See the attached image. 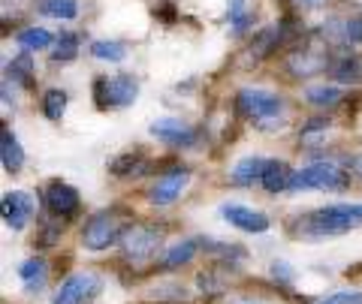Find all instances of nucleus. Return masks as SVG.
Here are the masks:
<instances>
[{"instance_id": "17", "label": "nucleus", "mask_w": 362, "mask_h": 304, "mask_svg": "<svg viewBox=\"0 0 362 304\" xmlns=\"http://www.w3.org/2000/svg\"><path fill=\"white\" fill-rule=\"evenodd\" d=\"M197 250H199V238H187V241H178L175 247H169V250H166V256H163L160 268H166V272H175V268L187 265L190 259L197 256Z\"/></svg>"}, {"instance_id": "15", "label": "nucleus", "mask_w": 362, "mask_h": 304, "mask_svg": "<svg viewBox=\"0 0 362 304\" xmlns=\"http://www.w3.org/2000/svg\"><path fill=\"white\" fill-rule=\"evenodd\" d=\"M0 160H4L6 172H21V166H25V148L9 130H4V136H0Z\"/></svg>"}, {"instance_id": "28", "label": "nucleus", "mask_w": 362, "mask_h": 304, "mask_svg": "<svg viewBox=\"0 0 362 304\" xmlns=\"http://www.w3.org/2000/svg\"><path fill=\"white\" fill-rule=\"evenodd\" d=\"M320 304H362V292H354V289H344V292H335V296L323 298Z\"/></svg>"}, {"instance_id": "6", "label": "nucleus", "mask_w": 362, "mask_h": 304, "mask_svg": "<svg viewBox=\"0 0 362 304\" xmlns=\"http://www.w3.org/2000/svg\"><path fill=\"white\" fill-rule=\"evenodd\" d=\"M160 241L163 238L154 226H130L121 235V253L127 262L139 265V262H148V259L160 250Z\"/></svg>"}, {"instance_id": "27", "label": "nucleus", "mask_w": 362, "mask_h": 304, "mask_svg": "<svg viewBox=\"0 0 362 304\" xmlns=\"http://www.w3.org/2000/svg\"><path fill=\"white\" fill-rule=\"evenodd\" d=\"M78 54V37L76 33H61L58 37V49H52V61L54 63H66V61H73Z\"/></svg>"}, {"instance_id": "33", "label": "nucleus", "mask_w": 362, "mask_h": 304, "mask_svg": "<svg viewBox=\"0 0 362 304\" xmlns=\"http://www.w3.org/2000/svg\"><path fill=\"white\" fill-rule=\"evenodd\" d=\"M235 304H259V301H235Z\"/></svg>"}, {"instance_id": "5", "label": "nucleus", "mask_w": 362, "mask_h": 304, "mask_svg": "<svg viewBox=\"0 0 362 304\" xmlns=\"http://www.w3.org/2000/svg\"><path fill=\"white\" fill-rule=\"evenodd\" d=\"M94 97L100 109H127L139 97V82L127 73H118L112 78H97L94 82Z\"/></svg>"}, {"instance_id": "31", "label": "nucleus", "mask_w": 362, "mask_h": 304, "mask_svg": "<svg viewBox=\"0 0 362 304\" xmlns=\"http://www.w3.org/2000/svg\"><path fill=\"white\" fill-rule=\"evenodd\" d=\"M245 16V0H230V21Z\"/></svg>"}, {"instance_id": "8", "label": "nucleus", "mask_w": 362, "mask_h": 304, "mask_svg": "<svg viewBox=\"0 0 362 304\" xmlns=\"http://www.w3.org/2000/svg\"><path fill=\"white\" fill-rule=\"evenodd\" d=\"M33 208H37V202H33V196L25 193V190H9V193L4 196V202H0L4 223L16 232L28 226V220L33 217Z\"/></svg>"}, {"instance_id": "26", "label": "nucleus", "mask_w": 362, "mask_h": 304, "mask_svg": "<svg viewBox=\"0 0 362 304\" xmlns=\"http://www.w3.org/2000/svg\"><path fill=\"white\" fill-rule=\"evenodd\" d=\"M42 13L52 16V18H64V21H73L78 16V4L76 0H42Z\"/></svg>"}, {"instance_id": "30", "label": "nucleus", "mask_w": 362, "mask_h": 304, "mask_svg": "<svg viewBox=\"0 0 362 304\" xmlns=\"http://www.w3.org/2000/svg\"><path fill=\"white\" fill-rule=\"evenodd\" d=\"M272 277H275V280H284V284H290V280H293L290 265H287V262H275V265H272Z\"/></svg>"}, {"instance_id": "24", "label": "nucleus", "mask_w": 362, "mask_h": 304, "mask_svg": "<svg viewBox=\"0 0 362 304\" xmlns=\"http://www.w3.org/2000/svg\"><path fill=\"white\" fill-rule=\"evenodd\" d=\"M145 169V157L139 154V151H127V154H121V157H115V160L109 163V172L112 175H118V178H127V175H136V172H142Z\"/></svg>"}, {"instance_id": "22", "label": "nucleus", "mask_w": 362, "mask_h": 304, "mask_svg": "<svg viewBox=\"0 0 362 304\" xmlns=\"http://www.w3.org/2000/svg\"><path fill=\"white\" fill-rule=\"evenodd\" d=\"M90 58H97V61H109V63H121L124 58H127V49L121 46V42L115 39H97V42H90Z\"/></svg>"}, {"instance_id": "14", "label": "nucleus", "mask_w": 362, "mask_h": 304, "mask_svg": "<svg viewBox=\"0 0 362 304\" xmlns=\"http://www.w3.org/2000/svg\"><path fill=\"white\" fill-rule=\"evenodd\" d=\"M290 175H293V169H290L287 163H281V160H269L263 178H259V184H263L266 193H284L287 184H290Z\"/></svg>"}, {"instance_id": "4", "label": "nucleus", "mask_w": 362, "mask_h": 304, "mask_svg": "<svg viewBox=\"0 0 362 304\" xmlns=\"http://www.w3.org/2000/svg\"><path fill=\"white\" fill-rule=\"evenodd\" d=\"M130 226L124 223V217L118 211H100L94 214L85 229H82V247L85 250H106L112 244H121V235Z\"/></svg>"}, {"instance_id": "7", "label": "nucleus", "mask_w": 362, "mask_h": 304, "mask_svg": "<svg viewBox=\"0 0 362 304\" xmlns=\"http://www.w3.org/2000/svg\"><path fill=\"white\" fill-rule=\"evenodd\" d=\"M190 184V169L187 166H173L166 175H160L157 181L151 184L148 190V202L157 208H163V205H173V202L185 193V187Z\"/></svg>"}, {"instance_id": "9", "label": "nucleus", "mask_w": 362, "mask_h": 304, "mask_svg": "<svg viewBox=\"0 0 362 304\" xmlns=\"http://www.w3.org/2000/svg\"><path fill=\"white\" fill-rule=\"evenodd\" d=\"M148 133H151V136H157L160 142L173 145V148H190V145L197 142V130L190 127L187 121H181V118H160V121H154L148 127Z\"/></svg>"}, {"instance_id": "3", "label": "nucleus", "mask_w": 362, "mask_h": 304, "mask_svg": "<svg viewBox=\"0 0 362 304\" xmlns=\"http://www.w3.org/2000/svg\"><path fill=\"white\" fill-rule=\"evenodd\" d=\"M347 184H350L347 169H341L332 160H320V163L293 169L287 190L290 193H305V190H344Z\"/></svg>"}, {"instance_id": "13", "label": "nucleus", "mask_w": 362, "mask_h": 304, "mask_svg": "<svg viewBox=\"0 0 362 304\" xmlns=\"http://www.w3.org/2000/svg\"><path fill=\"white\" fill-rule=\"evenodd\" d=\"M326 63H329V61H326V54H323V51H311V49L293 51L290 61H287V66H290L293 75H314V73H320Z\"/></svg>"}, {"instance_id": "11", "label": "nucleus", "mask_w": 362, "mask_h": 304, "mask_svg": "<svg viewBox=\"0 0 362 304\" xmlns=\"http://www.w3.org/2000/svg\"><path fill=\"white\" fill-rule=\"evenodd\" d=\"M97 289H100V280L94 274H73L58 286L52 304H85Z\"/></svg>"}, {"instance_id": "20", "label": "nucleus", "mask_w": 362, "mask_h": 304, "mask_svg": "<svg viewBox=\"0 0 362 304\" xmlns=\"http://www.w3.org/2000/svg\"><path fill=\"white\" fill-rule=\"evenodd\" d=\"M329 73H332L335 82H359L362 78V61L344 54V58H338V61L329 63Z\"/></svg>"}, {"instance_id": "18", "label": "nucleus", "mask_w": 362, "mask_h": 304, "mask_svg": "<svg viewBox=\"0 0 362 304\" xmlns=\"http://www.w3.org/2000/svg\"><path fill=\"white\" fill-rule=\"evenodd\" d=\"M305 103L320 106V109H329V106L341 103V91L332 87V85H311V87H305Z\"/></svg>"}, {"instance_id": "12", "label": "nucleus", "mask_w": 362, "mask_h": 304, "mask_svg": "<svg viewBox=\"0 0 362 304\" xmlns=\"http://www.w3.org/2000/svg\"><path fill=\"white\" fill-rule=\"evenodd\" d=\"M45 208H49L54 217H73V214L82 208L78 190L64 184V181H52L49 187H45Z\"/></svg>"}, {"instance_id": "25", "label": "nucleus", "mask_w": 362, "mask_h": 304, "mask_svg": "<svg viewBox=\"0 0 362 304\" xmlns=\"http://www.w3.org/2000/svg\"><path fill=\"white\" fill-rule=\"evenodd\" d=\"M64 111H66V91H61V87L45 91V97H42V115L49 121H61Z\"/></svg>"}, {"instance_id": "23", "label": "nucleus", "mask_w": 362, "mask_h": 304, "mask_svg": "<svg viewBox=\"0 0 362 304\" xmlns=\"http://www.w3.org/2000/svg\"><path fill=\"white\" fill-rule=\"evenodd\" d=\"M6 73L13 82H18L21 87H30L33 85V61H30V51H21L16 61L6 63Z\"/></svg>"}, {"instance_id": "21", "label": "nucleus", "mask_w": 362, "mask_h": 304, "mask_svg": "<svg viewBox=\"0 0 362 304\" xmlns=\"http://www.w3.org/2000/svg\"><path fill=\"white\" fill-rule=\"evenodd\" d=\"M45 262L42 259H28V262H21L18 265V277L25 280V286L30 289V292H40L42 289V284H45Z\"/></svg>"}, {"instance_id": "29", "label": "nucleus", "mask_w": 362, "mask_h": 304, "mask_svg": "<svg viewBox=\"0 0 362 304\" xmlns=\"http://www.w3.org/2000/svg\"><path fill=\"white\" fill-rule=\"evenodd\" d=\"M344 33H347V42H362V18L344 21Z\"/></svg>"}, {"instance_id": "32", "label": "nucleus", "mask_w": 362, "mask_h": 304, "mask_svg": "<svg viewBox=\"0 0 362 304\" xmlns=\"http://www.w3.org/2000/svg\"><path fill=\"white\" fill-rule=\"evenodd\" d=\"M293 4H296L299 9H314V6H320L323 0H293Z\"/></svg>"}, {"instance_id": "1", "label": "nucleus", "mask_w": 362, "mask_h": 304, "mask_svg": "<svg viewBox=\"0 0 362 304\" xmlns=\"http://www.w3.org/2000/svg\"><path fill=\"white\" fill-rule=\"evenodd\" d=\"M359 226H362V202H341V205H326L320 211H311L299 223V232L305 238H326V235H344Z\"/></svg>"}, {"instance_id": "2", "label": "nucleus", "mask_w": 362, "mask_h": 304, "mask_svg": "<svg viewBox=\"0 0 362 304\" xmlns=\"http://www.w3.org/2000/svg\"><path fill=\"white\" fill-rule=\"evenodd\" d=\"M235 109H239V115L254 121L259 130H281L284 127V99L272 91H263V87H245L235 97Z\"/></svg>"}, {"instance_id": "19", "label": "nucleus", "mask_w": 362, "mask_h": 304, "mask_svg": "<svg viewBox=\"0 0 362 304\" xmlns=\"http://www.w3.org/2000/svg\"><path fill=\"white\" fill-rule=\"evenodd\" d=\"M18 46L25 49V51H42V49H52V42H54V37L45 28H25L18 33Z\"/></svg>"}, {"instance_id": "10", "label": "nucleus", "mask_w": 362, "mask_h": 304, "mask_svg": "<svg viewBox=\"0 0 362 304\" xmlns=\"http://www.w3.org/2000/svg\"><path fill=\"white\" fill-rule=\"evenodd\" d=\"M221 217L226 223H233L235 229H242V232H266L272 223L263 211H254V208H247V205H239V202H226V205H221Z\"/></svg>"}, {"instance_id": "16", "label": "nucleus", "mask_w": 362, "mask_h": 304, "mask_svg": "<svg viewBox=\"0 0 362 304\" xmlns=\"http://www.w3.org/2000/svg\"><path fill=\"white\" fill-rule=\"evenodd\" d=\"M266 166H269V160H263V157H245V160H239V163L233 166L230 178H233L235 184H254V181L263 178Z\"/></svg>"}]
</instances>
